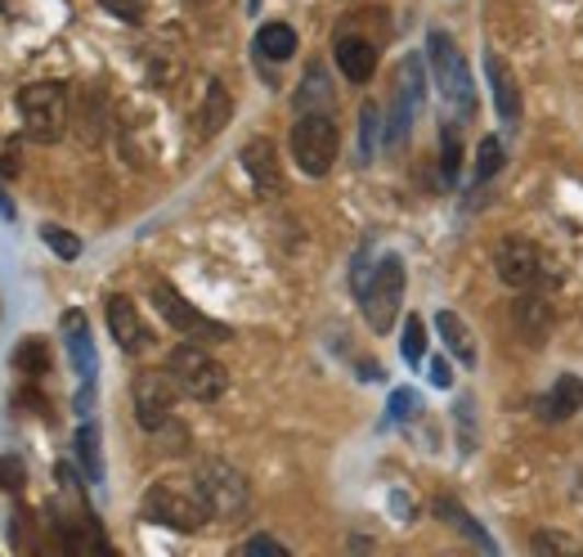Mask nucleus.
Returning a JSON list of instances; mask_svg holds the SVG:
<instances>
[{
	"label": "nucleus",
	"instance_id": "obj_1",
	"mask_svg": "<svg viewBox=\"0 0 583 557\" xmlns=\"http://www.w3.org/2000/svg\"><path fill=\"white\" fill-rule=\"evenodd\" d=\"M144 518L153 526H167V531H203L212 522V508H207V495L198 490V481H180V477H162L149 486L144 495Z\"/></svg>",
	"mask_w": 583,
	"mask_h": 557
},
{
	"label": "nucleus",
	"instance_id": "obj_2",
	"mask_svg": "<svg viewBox=\"0 0 583 557\" xmlns=\"http://www.w3.org/2000/svg\"><path fill=\"white\" fill-rule=\"evenodd\" d=\"M167 374L175 378V387H180L188 400H198V405H212V400H220V396L229 391L225 364H220L212 351H203L193 338L180 342V346H171V355H167Z\"/></svg>",
	"mask_w": 583,
	"mask_h": 557
},
{
	"label": "nucleus",
	"instance_id": "obj_3",
	"mask_svg": "<svg viewBox=\"0 0 583 557\" xmlns=\"http://www.w3.org/2000/svg\"><path fill=\"white\" fill-rule=\"evenodd\" d=\"M23 135L36 145H59L68 130V86L64 81H32L19 90Z\"/></svg>",
	"mask_w": 583,
	"mask_h": 557
},
{
	"label": "nucleus",
	"instance_id": "obj_4",
	"mask_svg": "<svg viewBox=\"0 0 583 557\" xmlns=\"http://www.w3.org/2000/svg\"><path fill=\"white\" fill-rule=\"evenodd\" d=\"M193 481L207 495V508H212V522H238L242 513L252 508V486L242 477L233 463L225 458H203L193 468Z\"/></svg>",
	"mask_w": 583,
	"mask_h": 557
},
{
	"label": "nucleus",
	"instance_id": "obj_5",
	"mask_svg": "<svg viewBox=\"0 0 583 557\" xmlns=\"http://www.w3.org/2000/svg\"><path fill=\"white\" fill-rule=\"evenodd\" d=\"M359 306H364V319H368L373 333H391L396 329L400 306H404V261L396 252H386L373 265V278H368V288L359 293Z\"/></svg>",
	"mask_w": 583,
	"mask_h": 557
},
{
	"label": "nucleus",
	"instance_id": "obj_6",
	"mask_svg": "<svg viewBox=\"0 0 583 557\" xmlns=\"http://www.w3.org/2000/svg\"><path fill=\"white\" fill-rule=\"evenodd\" d=\"M336 154H342V130L328 113H301L297 126H292V158L306 175H328Z\"/></svg>",
	"mask_w": 583,
	"mask_h": 557
},
{
	"label": "nucleus",
	"instance_id": "obj_7",
	"mask_svg": "<svg viewBox=\"0 0 583 557\" xmlns=\"http://www.w3.org/2000/svg\"><path fill=\"white\" fill-rule=\"evenodd\" d=\"M426 59H431V68H435V86H441V95H445L462 117H471V113H476V86H471V72H467V64H462V55H458L454 36L435 27V32L426 36Z\"/></svg>",
	"mask_w": 583,
	"mask_h": 557
},
{
	"label": "nucleus",
	"instance_id": "obj_8",
	"mask_svg": "<svg viewBox=\"0 0 583 557\" xmlns=\"http://www.w3.org/2000/svg\"><path fill=\"white\" fill-rule=\"evenodd\" d=\"M494 265H499V278L516 293H534V288H548V284H561V274L548 265V257L534 248L529 239H503L494 248Z\"/></svg>",
	"mask_w": 583,
	"mask_h": 557
},
{
	"label": "nucleus",
	"instance_id": "obj_9",
	"mask_svg": "<svg viewBox=\"0 0 583 557\" xmlns=\"http://www.w3.org/2000/svg\"><path fill=\"white\" fill-rule=\"evenodd\" d=\"M153 306H158V315L171 323L175 333H184V338H193V342H229L233 333H229V323H216L212 315H203L198 306H193L180 288H171V284H153Z\"/></svg>",
	"mask_w": 583,
	"mask_h": 557
},
{
	"label": "nucleus",
	"instance_id": "obj_10",
	"mask_svg": "<svg viewBox=\"0 0 583 557\" xmlns=\"http://www.w3.org/2000/svg\"><path fill=\"white\" fill-rule=\"evenodd\" d=\"M184 391L175 387V378L167 374H158V368H149V374H139L135 383H130V405H135V418H139V428L144 432H162L167 423H171V413H175V400H180Z\"/></svg>",
	"mask_w": 583,
	"mask_h": 557
},
{
	"label": "nucleus",
	"instance_id": "obj_11",
	"mask_svg": "<svg viewBox=\"0 0 583 557\" xmlns=\"http://www.w3.org/2000/svg\"><path fill=\"white\" fill-rule=\"evenodd\" d=\"M59 329H64V346H68L72 368H77V378H81L77 409L85 413V409H90V396H94V374H100V360H94V342H90V323H85L81 310H68Z\"/></svg>",
	"mask_w": 583,
	"mask_h": 557
},
{
	"label": "nucleus",
	"instance_id": "obj_12",
	"mask_svg": "<svg viewBox=\"0 0 583 557\" xmlns=\"http://www.w3.org/2000/svg\"><path fill=\"white\" fill-rule=\"evenodd\" d=\"M108 333H113V342L126 355H144L153 346L149 323H144V315H139V306L130 297H108Z\"/></svg>",
	"mask_w": 583,
	"mask_h": 557
},
{
	"label": "nucleus",
	"instance_id": "obj_13",
	"mask_svg": "<svg viewBox=\"0 0 583 557\" xmlns=\"http://www.w3.org/2000/svg\"><path fill=\"white\" fill-rule=\"evenodd\" d=\"M332 55H336V68H342L346 81H355V86L373 81V72H377V45L373 41H364L355 32H342L332 45Z\"/></svg>",
	"mask_w": 583,
	"mask_h": 557
},
{
	"label": "nucleus",
	"instance_id": "obj_14",
	"mask_svg": "<svg viewBox=\"0 0 583 557\" xmlns=\"http://www.w3.org/2000/svg\"><path fill=\"white\" fill-rule=\"evenodd\" d=\"M242 171L252 175V184L261 194H278L283 190V171H278V154L270 139H248L242 145Z\"/></svg>",
	"mask_w": 583,
	"mask_h": 557
},
{
	"label": "nucleus",
	"instance_id": "obj_15",
	"mask_svg": "<svg viewBox=\"0 0 583 557\" xmlns=\"http://www.w3.org/2000/svg\"><path fill=\"white\" fill-rule=\"evenodd\" d=\"M512 329H516V338H525L529 346H544L548 333H552V306H548L544 297L525 293V297L512 306Z\"/></svg>",
	"mask_w": 583,
	"mask_h": 557
},
{
	"label": "nucleus",
	"instance_id": "obj_16",
	"mask_svg": "<svg viewBox=\"0 0 583 557\" xmlns=\"http://www.w3.org/2000/svg\"><path fill=\"white\" fill-rule=\"evenodd\" d=\"M229 117H233V95L225 90V81L220 77H212L207 81V90H203V104H198V135L203 139H212V135H220L225 126H229Z\"/></svg>",
	"mask_w": 583,
	"mask_h": 557
},
{
	"label": "nucleus",
	"instance_id": "obj_17",
	"mask_svg": "<svg viewBox=\"0 0 583 557\" xmlns=\"http://www.w3.org/2000/svg\"><path fill=\"white\" fill-rule=\"evenodd\" d=\"M484 72H490V90H494V109H499V117H503V122H516V117H521V90H516L512 68L490 50V55H484Z\"/></svg>",
	"mask_w": 583,
	"mask_h": 557
},
{
	"label": "nucleus",
	"instance_id": "obj_18",
	"mask_svg": "<svg viewBox=\"0 0 583 557\" xmlns=\"http://www.w3.org/2000/svg\"><path fill=\"white\" fill-rule=\"evenodd\" d=\"M435 329H441V338H445V346H449V355L458 360V364H476L480 360V351H476V338H471V329H467V319L458 315V310H441L435 315Z\"/></svg>",
	"mask_w": 583,
	"mask_h": 557
},
{
	"label": "nucleus",
	"instance_id": "obj_19",
	"mask_svg": "<svg viewBox=\"0 0 583 557\" xmlns=\"http://www.w3.org/2000/svg\"><path fill=\"white\" fill-rule=\"evenodd\" d=\"M579 409H583V378L579 374H561L557 387L544 400V418H552V423H565V418H574Z\"/></svg>",
	"mask_w": 583,
	"mask_h": 557
},
{
	"label": "nucleus",
	"instance_id": "obj_20",
	"mask_svg": "<svg viewBox=\"0 0 583 557\" xmlns=\"http://www.w3.org/2000/svg\"><path fill=\"white\" fill-rule=\"evenodd\" d=\"M50 364H55V355H50V342H45L41 333H32V338H23L19 342V351H14V368L23 378H50Z\"/></svg>",
	"mask_w": 583,
	"mask_h": 557
},
{
	"label": "nucleus",
	"instance_id": "obj_21",
	"mask_svg": "<svg viewBox=\"0 0 583 557\" xmlns=\"http://www.w3.org/2000/svg\"><path fill=\"white\" fill-rule=\"evenodd\" d=\"M256 55L270 59V64H287L292 55H297V32H292L287 23H265L256 32Z\"/></svg>",
	"mask_w": 583,
	"mask_h": 557
},
{
	"label": "nucleus",
	"instance_id": "obj_22",
	"mask_svg": "<svg viewBox=\"0 0 583 557\" xmlns=\"http://www.w3.org/2000/svg\"><path fill=\"white\" fill-rule=\"evenodd\" d=\"M77 458H81V468H85V477L94 481V486H100L104 481V454H100V428H94V423H81L77 428Z\"/></svg>",
	"mask_w": 583,
	"mask_h": 557
},
{
	"label": "nucleus",
	"instance_id": "obj_23",
	"mask_svg": "<svg viewBox=\"0 0 583 557\" xmlns=\"http://www.w3.org/2000/svg\"><path fill=\"white\" fill-rule=\"evenodd\" d=\"M328 104H332V86H328V72L315 64V68L306 72L301 90H297V109H301V113H328Z\"/></svg>",
	"mask_w": 583,
	"mask_h": 557
},
{
	"label": "nucleus",
	"instance_id": "obj_24",
	"mask_svg": "<svg viewBox=\"0 0 583 557\" xmlns=\"http://www.w3.org/2000/svg\"><path fill=\"white\" fill-rule=\"evenodd\" d=\"M435 513H441L449 526H458V531H462L471 544H480V548H490V553H494V539H490V535H484V531H480V526L467 518V508H462V503H454V499H435Z\"/></svg>",
	"mask_w": 583,
	"mask_h": 557
},
{
	"label": "nucleus",
	"instance_id": "obj_25",
	"mask_svg": "<svg viewBox=\"0 0 583 557\" xmlns=\"http://www.w3.org/2000/svg\"><path fill=\"white\" fill-rule=\"evenodd\" d=\"M41 239H45V248H50L59 261H77V257H81V239L72 235V229H64V225H50V220H45V225H41Z\"/></svg>",
	"mask_w": 583,
	"mask_h": 557
},
{
	"label": "nucleus",
	"instance_id": "obj_26",
	"mask_svg": "<svg viewBox=\"0 0 583 557\" xmlns=\"http://www.w3.org/2000/svg\"><path fill=\"white\" fill-rule=\"evenodd\" d=\"M503 171V145L490 135V139H480V149H476V180H494Z\"/></svg>",
	"mask_w": 583,
	"mask_h": 557
},
{
	"label": "nucleus",
	"instance_id": "obj_27",
	"mask_svg": "<svg viewBox=\"0 0 583 557\" xmlns=\"http://www.w3.org/2000/svg\"><path fill=\"white\" fill-rule=\"evenodd\" d=\"M400 351H404L409 364H422L426 360V323L418 315L404 319V342H400Z\"/></svg>",
	"mask_w": 583,
	"mask_h": 557
},
{
	"label": "nucleus",
	"instance_id": "obj_28",
	"mask_svg": "<svg viewBox=\"0 0 583 557\" xmlns=\"http://www.w3.org/2000/svg\"><path fill=\"white\" fill-rule=\"evenodd\" d=\"M377 135H381V113H377V104H364L359 109V149H364V158L377 154Z\"/></svg>",
	"mask_w": 583,
	"mask_h": 557
},
{
	"label": "nucleus",
	"instance_id": "obj_29",
	"mask_svg": "<svg viewBox=\"0 0 583 557\" xmlns=\"http://www.w3.org/2000/svg\"><path fill=\"white\" fill-rule=\"evenodd\" d=\"M441 149H445V180L454 184L458 180V171H462V149H458V130H454V122H445V130H441Z\"/></svg>",
	"mask_w": 583,
	"mask_h": 557
},
{
	"label": "nucleus",
	"instance_id": "obj_30",
	"mask_svg": "<svg viewBox=\"0 0 583 557\" xmlns=\"http://www.w3.org/2000/svg\"><path fill=\"white\" fill-rule=\"evenodd\" d=\"M100 5L113 14V19H122V23H144V14H149V0H100Z\"/></svg>",
	"mask_w": 583,
	"mask_h": 557
},
{
	"label": "nucleus",
	"instance_id": "obj_31",
	"mask_svg": "<svg viewBox=\"0 0 583 557\" xmlns=\"http://www.w3.org/2000/svg\"><path fill=\"white\" fill-rule=\"evenodd\" d=\"M23 481H27L23 458H14V454H5V458H0V490H19Z\"/></svg>",
	"mask_w": 583,
	"mask_h": 557
},
{
	"label": "nucleus",
	"instance_id": "obj_32",
	"mask_svg": "<svg viewBox=\"0 0 583 557\" xmlns=\"http://www.w3.org/2000/svg\"><path fill=\"white\" fill-rule=\"evenodd\" d=\"M368 278H373V243H364L359 257H355V265H351V288L364 293V288H368Z\"/></svg>",
	"mask_w": 583,
	"mask_h": 557
},
{
	"label": "nucleus",
	"instance_id": "obj_33",
	"mask_svg": "<svg viewBox=\"0 0 583 557\" xmlns=\"http://www.w3.org/2000/svg\"><path fill=\"white\" fill-rule=\"evenodd\" d=\"M0 175H19V145L0 139Z\"/></svg>",
	"mask_w": 583,
	"mask_h": 557
},
{
	"label": "nucleus",
	"instance_id": "obj_34",
	"mask_svg": "<svg viewBox=\"0 0 583 557\" xmlns=\"http://www.w3.org/2000/svg\"><path fill=\"white\" fill-rule=\"evenodd\" d=\"M242 553H274V557H283L287 548H283L274 535H256V539H248V544H242Z\"/></svg>",
	"mask_w": 583,
	"mask_h": 557
},
{
	"label": "nucleus",
	"instance_id": "obj_35",
	"mask_svg": "<svg viewBox=\"0 0 583 557\" xmlns=\"http://www.w3.org/2000/svg\"><path fill=\"white\" fill-rule=\"evenodd\" d=\"M413 409H418V396L413 391H396L391 396V418H413Z\"/></svg>",
	"mask_w": 583,
	"mask_h": 557
},
{
	"label": "nucleus",
	"instance_id": "obj_36",
	"mask_svg": "<svg viewBox=\"0 0 583 557\" xmlns=\"http://www.w3.org/2000/svg\"><path fill=\"white\" fill-rule=\"evenodd\" d=\"M534 548H539V553H552V548H579V544L565 539V535H534Z\"/></svg>",
	"mask_w": 583,
	"mask_h": 557
},
{
	"label": "nucleus",
	"instance_id": "obj_37",
	"mask_svg": "<svg viewBox=\"0 0 583 557\" xmlns=\"http://www.w3.org/2000/svg\"><path fill=\"white\" fill-rule=\"evenodd\" d=\"M431 383H435V387H449V383H454V378H449V364H445V360H435V364H431Z\"/></svg>",
	"mask_w": 583,
	"mask_h": 557
},
{
	"label": "nucleus",
	"instance_id": "obj_38",
	"mask_svg": "<svg viewBox=\"0 0 583 557\" xmlns=\"http://www.w3.org/2000/svg\"><path fill=\"white\" fill-rule=\"evenodd\" d=\"M248 10H252V14H256V10H261V0H248Z\"/></svg>",
	"mask_w": 583,
	"mask_h": 557
},
{
	"label": "nucleus",
	"instance_id": "obj_39",
	"mask_svg": "<svg viewBox=\"0 0 583 557\" xmlns=\"http://www.w3.org/2000/svg\"><path fill=\"white\" fill-rule=\"evenodd\" d=\"M188 5H212V0H188Z\"/></svg>",
	"mask_w": 583,
	"mask_h": 557
},
{
	"label": "nucleus",
	"instance_id": "obj_40",
	"mask_svg": "<svg viewBox=\"0 0 583 557\" xmlns=\"http://www.w3.org/2000/svg\"><path fill=\"white\" fill-rule=\"evenodd\" d=\"M0 10H5V0H0Z\"/></svg>",
	"mask_w": 583,
	"mask_h": 557
}]
</instances>
